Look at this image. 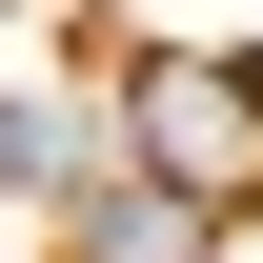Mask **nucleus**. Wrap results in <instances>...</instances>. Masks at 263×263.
<instances>
[{"label": "nucleus", "mask_w": 263, "mask_h": 263, "mask_svg": "<svg viewBox=\"0 0 263 263\" xmlns=\"http://www.w3.org/2000/svg\"><path fill=\"white\" fill-rule=\"evenodd\" d=\"M122 162L243 223V202H263V61H142L122 81Z\"/></svg>", "instance_id": "1"}, {"label": "nucleus", "mask_w": 263, "mask_h": 263, "mask_svg": "<svg viewBox=\"0 0 263 263\" xmlns=\"http://www.w3.org/2000/svg\"><path fill=\"white\" fill-rule=\"evenodd\" d=\"M61 202H81V263H202V243H223V202H182V182H142V162L122 182H61Z\"/></svg>", "instance_id": "2"}, {"label": "nucleus", "mask_w": 263, "mask_h": 263, "mask_svg": "<svg viewBox=\"0 0 263 263\" xmlns=\"http://www.w3.org/2000/svg\"><path fill=\"white\" fill-rule=\"evenodd\" d=\"M0 182H61V122H21V101H0Z\"/></svg>", "instance_id": "3"}]
</instances>
